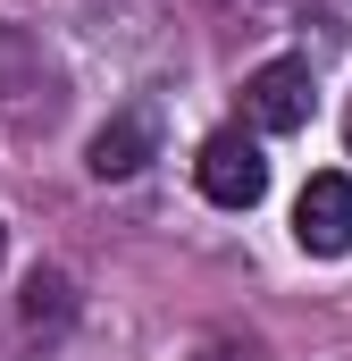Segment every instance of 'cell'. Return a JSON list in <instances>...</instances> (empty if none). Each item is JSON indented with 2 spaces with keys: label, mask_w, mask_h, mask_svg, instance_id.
Instances as JSON below:
<instances>
[{
  "label": "cell",
  "mask_w": 352,
  "mask_h": 361,
  "mask_svg": "<svg viewBox=\"0 0 352 361\" xmlns=\"http://www.w3.org/2000/svg\"><path fill=\"white\" fill-rule=\"evenodd\" d=\"M193 185L218 202V210H252L268 193V152L252 126H218L210 143H201V160H193Z\"/></svg>",
  "instance_id": "1"
},
{
  "label": "cell",
  "mask_w": 352,
  "mask_h": 361,
  "mask_svg": "<svg viewBox=\"0 0 352 361\" xmlns=\"http://www.w3.org/2000/svg\"><path fill=\"white\" fill-rule=\"evenodd\" d=\"M310 101H319V85H310L302 59H268V68L244 76V126L252 135H302L310 126Z\"/></svg>",
  "instance_id": "2"
},
{
  "label": "cell",
  "mask_w": 352,
  "mask_h": 361,
  "mask_svg": "<svg viewBox=\"0 0 352 361\" xmlns=\"http://www.w3.org/2000/svg\"><path fill=\"white\" fill-rule=\"evenodd\" d=\"M294 244H302L310 261H344L352 252V177L344 169H319V177L302 185V202H294Z\"/></svg>",
  "instance_id": "3"
},
{
  "label": "cell",
  "mask_w": 352,
  "mask_h": 361,
  "mask_svg": "<svg viewBox=\"0 0 352 361\" xmlns=\"http://www.w3.org/2000/svg\"><path fill=\"white\" fill-rule=\"evenodd\" d=\"M17 319H25V336H34V345H59V336L76 328V277H68V269H34V277H25Z\"/></svg>",
  "instance_id": "4"
},
{
  "label": "cell",
  "mask_w": 352,
  "mask_h": 361,
  "mask_svg": "<svg viewBox=\"0 0 352 361\" xmlns=\"http://www.w3.org/2000/svg\"><path fill=\"white\" fill-rule=\"evenodd\" d=\"M143 160H151V118H143V109H126V118H109V126L92 135V152H84V169H92L101 185L134 177Z\"/></svg>",
  "instance_id": "5"
},
{
  "label": "cell",
  "mask_w": 352,
  "mask_h": 361,
  "mask_svg": "<svg viewBox=\"0 0 352 361\" xmlns=\"http://www.w3.org/2000/svg\"><path fill=\"white\" fill-rule=\"evenodd\" d=\"M193 361H277V353H268L252 328H218V336H201V353H193Z\"/></svg>",
  "instance_id": "6"
},
{
  "label": "cell",
  "mask_w": 352,
  "mask_h": 361,
  "mask_svg": "<svg viewBox=\"0 0 352 361\" xmlns=\"http://www.w3.org/2000/svg\"><path fill=\"white\" fill-rule=\"evenodd\" d=\"M0 261H8V227H0Z\"/></svg>",
  "instance_id": "7"
},
{
  "label": "cell",
  "mask_w": 352,
  "mask_h": 361,
  "mask_svg": "<svg viewBox=\"0 0 352 361\" xmlns=\"http://www.w3.org/2000/svg\"><path fill=\"white\" fill-rule=\"evenodd\" d=\"M344 143H352V109H344Z\"/></svg>",
  "instance_id": "8"
}]
</instances>
